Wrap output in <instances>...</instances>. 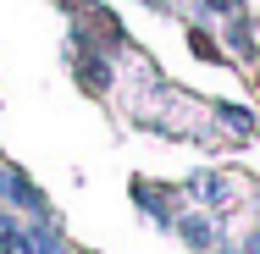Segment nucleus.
Wrapping results in <instances>:
<instances>
[{
    "instance_id": "f257e3e1",
    "label": "nucleus",
    "mask_w": 260,
    "mask_h": 254,
    "mask_svg": "<svg viewBox=\"0 0 260 254\" xmlns=\"http://www.w3.org/2000/svg\"><path fill=\"white\" fill-rule=\"evenodd\" d=\"M0 254H28V232L17 227V215L0 204Z\"/></svg>"
},
{
    "instance_id": "f03ea898",
    "label": "nucleus",
    "mask_w": 260,
    "mask_h": 254,
    "mask_svg": "<svg viewBox=\"0 0 260 254\" xmlns=\"http://www.w3.org/2000/svg\"><path fill=\"white\" fill-rule=\"evenodd\" d=\"M150 6H172V0H150Z\"/></svg>"
}]
</instances>
